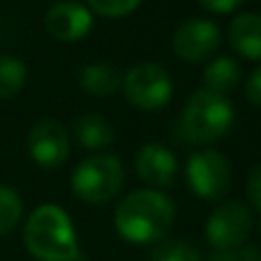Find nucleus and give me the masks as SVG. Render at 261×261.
<instances>
[{
    "label": "nucleus",
    "instance_id": "23",
    "mask_svg": "<svg viewBox=\"0 0 261 261\" xmlns=\"http://www.w3.org/2000/svg\"><path fill=\"white\" fill-rule=\"evenodd\" d=\"M199 5L213 14H229L243 5V0H199Z\"/></svg>",
    "mask_w": 261,
    "mask_h": 261
},
{
    "label": "nucleus",
    "instance_id": "19",
    "mask_svg": "<svg viewBox=\"0 0 261 261\" xmlns=\"http://www.w3.org/2000/svg\"><path fill=\"white\" fill-rule=\"evenodd\" d=\"M141 0H88V10L104 19H120V16L132 14Z\"/></svg>",
    "mask_w": 261,
    "mask_h": 261
},
{
    "label": "nucleus",
    "instance_id": "15",
    "mask_svg": "<svg viewBox=\"0 0 261 261\" xmlns=\"http://www.w3.org/2000/svg\"><path fill=\"white\" fill-rule=\"evenodd\" d=\"M123 86V79L116 67L107 63H93L81 69V88L93 97H111Z\"/></svg>",
    "mask_w": 261,
    "mask_h": 261
},
{
    "label": "nucleus",
    "instance_id": "1",
    "mask_svg": "<svg viewBox=\"0 0 261 261\" xmlns=\"http://www.w3.org/2000/svg\"><path fill=\"white\" fill-rule=\"evenodd\" d=\"M176 220V203L162 190H134L118 203L114 224L120 238L134 245H153L164 241Z\"/></svg>",
    "mask_w": 261,
    "mask_h": 261
},
{
    "label": "nucleus",
    "instance_id": "7",
    "mask_svg": "<svg viewBox=\"0 0 261 261\" xmlns=\"http://www.w3.org/2000/svg\"><path fill=\"white\" fill-rule=\"evenodd\" d=\"M254 220L245 203L241 201H227L220 203L215 211L208 215L206 222V241L215 252L236 250L243 247L250 238Z\"/></svg>",
    "mask_w": 261,
    "mask_h": 261
},
{
    "label": "nucleus",
    "instance_id": "14",
    "mask_svg": "<svg viewBox=\"0 0 261 261\" xmlns=\"http://www.w3.org/2000/svg\"><path fill=\"white\" fill-rule=\"evenodd\" d=\"M238 84H241V65L233 58L220 56L208 63L206 72H203V88L206 90L227 97L231 90H236Z\"/></svg>",
    "mask_w": 261,
    "mask_h": 261
},
{
    "label": "nucleus",
    "instance_id": "20",
    "mask_svg": "<svg viewBox=\"0 0 261 261\" xmlns=\"http://www.w3.org/2000/svg\"><path fill=\"white\" fill-rule=\"evenodd\" d=\"M208 261H261L259 247H236V250H224V252H213Z\"/></svg>",
    "mask_w": 261,
    "mask_h": 261
},
{
    "label": "nucleus",
    "instance_id": "12",
    "mask_svg": "<svg viewBox=\"0 0 261 261\" xmlns=\"http://www.w3.org/2000/svg\"><path fill=\"white\" fill-rule=\"evenodd\" d=\"M229 44L247 60H261V16L238 14L229 23Z\"/></svg>",
    "mask_w": 261,
    "mask_h": 261
},
{
    "label": "nucleus",
    "instance_id": "6",
    "mask_svg": "<svg viewBox=\"0 0 261 261\" xmlns=\"http://www.w3.org/2000/svg\"><path fill=\"white\" fill-rule=\"evenodd\" d=\"M185 178L188 185L199 199L206 201H220L231 190V164L222 153L213 148L194 150L185 164Z\"/></svg>",
    "mask_w": 261,
    "mask_h": 261
},
{
    "label": "nucleus",
    "instance_id": "22",
    "mask_svg": "<svg viewBox=\"0 0 261 261\" xmlns=\"http://www.w3.org/2000/svg\"><path fill=\"white\" fill-rule=\"evenodd\" d=\"M245 99L254 107H261V67H256L254 72L247 76L245 81Z\"/></svg>",
    "mask_w": 261,
    "mask_h": 261
},
{
    "label": "nucleus",
    "instance_id": "10",
    "mask_svg": "<svg viewBox=\"0 0 261 261\" xmlns=\"http://www.w3.org/2000/svg\"><path fill=\"white\" fill-rule=\"evenodd\" d=\"M44 25L51 37H56L58 42H79L93 28V12L81 3L63 0L49 7Z\"/></svg>",
    "mask_w": 261,
    "mask_h": 261
},
{
    "label": "nucleus",
    "instance_id": "16",
    "mask_svg": "<svg viewBox=\"0 0 261 261\" xmlns=\"http://www.w3.org/2000/svg\"><path fill=\"white\" fill-rule=\"evenodd\" d=\"M28 69L25 63L12 54H0V99H12L23 90Z\"/></svg>",
    "mask_w": 261,
    "mask_h": 261
},
{
    "label": "nucleus",
    "instance_id": "21",
    "mask_svg": "<svg viewBox=\"0 0 261 261\" xmlns=\"http://www.w3.org/2000/svg\"><path fill=\"white\" fill-rule=\"evenodd\" d=\"M247 201L256 213H261V164H256L247 176Z\"/></svg>",
    "mask_w": 261,
    "mask_h": 261
},
{
    "label": "nucleus",
    "instance_id": "2",
    "mask_svg": "<svg viewBox=\"0 0 261 261\" xmlns=\"http://www.w3.org/2000/svg\"><path fill=\"white\" fill-rule=\"evenodd\" d=\"M25 250L37 261H79V238L69 215L56 203H44L30 213L23 227Z\"/></svg>",
    "mask_w": 261,
    "mask_h": 261
},
{
    "label": "nucleus",
    "instance_id": "17",
    "mask_svg": "<svg viewBox=\"0 0 261 261\" xmlns=\"http://www.w3.org/2000/svg\"><path fill=\"white\" fill-rule=\"evenodd\" d=\"M150 261H203V256L192 243L182 238H169V241L155 243Z\"/></svg>",
    "mask_w": 261,
    "mask_h": 261
},
{
    "label": "nucleus",
    "instance_id": "5",
    "mask_svg": "<svg viewBox=\"0 0 261 261\" xmlns=\"http://www.w3.org/2000/svg\"><path fill=\"white\" fill-rule=\"evenodd\" d=\"M123 95L141 111H160L173 95L171 74L158 63H139L127 69L123 79Z\"/></svg>",
    "mask_w": 261,
    "mask_h": 261
},
{
    "label": "nucleus",
    "instance_id": "9",
    "mask_svg": "<svg viewBox=\"0 0 261 261\" xmlns=\"http://www.w3.org/2000/svg\"><path fill=\"white\" fill-rule=\"evenodd\" d=\"M28 153L40 169H58L69 158V134L58 120H42L28 134Z\"/></svg>",
    "mask_w": 261,
    "mask_h": 261
},
{
    "label": "nucleus",
    "instance_id": "13",
    "mask_svg": "<svg viewBox=\"0 0 261 261\" xmlns=\"http://www.w3.org/2000/svg\"><path fill=\"white\" fill-rule=\"evenodd\" d=\"M76 129V139L79 143L86 148V150H93L95 155L104 153L107 148H111V143L116 141L114 127L109 125V120H104L102 116L97 114H86L76 120L74 125Z\"/></svg>",
    "mask_w": 261,
    "mask_h": 261
},
{
    "label": "nucleus",
    "instance_id": "18",
    "mask_svg": "<svg viewBox=\"0 0 261 261\" xmlns=\"http://www.w3.org/2000/svg\"><path fill=\"white\" fill-rule=\"evenodd\" d=\"M23 215V201L10 185H0V236L16 229Z\"/></svg>",
    "mask_w": 261,
    "mask_h": 261
},
{
    "label": "nucleus",
    "instance_id": "4",
    "mask_svg": "<svg viewBox=\"0 0 261 261\" xmlns=\"http://www.w3.org/2000/svg\"><path fill=\"white\" fill-rule=\"evenodd\" d=\"M123 185L125 167L116 155L97 153L79 162V167L72 171V194L79 201L93 203V206L118 197Z\"/></svg>",
    "mask_w": 261,
    "mask_h": 261
},
{
    "label": "nucleus",
    "instance_id": "8",
    "mask_svg": "<svg viewBox=\"0 0 261 261\" xmlns=\"http://www.w3.org/2000/svg\"><path fill=\"white\" fill-rule=\"evenodd\" d=\"M222 42V33L213 21L208 19H188L182 21L173 33V54L185 63H206Z\"/></svg>",
    "mask_w": 261,
    "mask_h": 261
},
{
    "label": "nucleus",
    "instance_id": "3",
    "mask_svg": "<svg viewBox=\"0 0 261 261\" xmlns=\"http://www.w3.org/2000/svg\"><path fill=\"white\" fill-rule=\"evenodd\" d=\"M233 104L224 95H215L206 88H199L190 95L178 118V132L185 141L194 146H208L227 137L233 125Z\"/></svg>",
    "mask_w": 261,
    "mask_h": 261
},
{
    "label": "nucleus",
    "instance_id": "11",
    "mask_svg": "<svg viewBox=\"0 0 261 261\" xmlns=\"http://www.w3.org/2000/svg\"><path fill=\"white\" fill-rule=\"evenodd\" d=\"M134 169L139 178L150 190H164L171 188L178 176V160L176 155L162 143H146L139 148L137 158H134Z\"/></svg>",
    "mask_w": 261,
    "mask_h": 261
}]
</instances>
